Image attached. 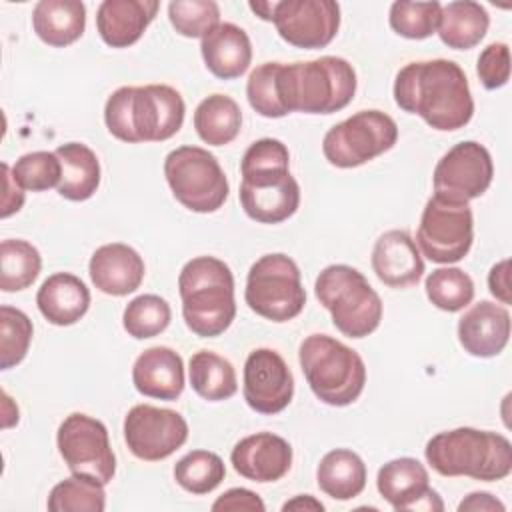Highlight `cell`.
<instances>
[{
	"mask_svg": "<svg viewBox=\"0 0 512 512\" xmlns=\"http://www.w3.org/2000/svg\"><path fill=\"white\" fill-rule=\"evenodd\" d=\"M424 290L428 300L444 312H460L474 300L472 278L456 266L432 270L426 276Z\"/></svg>",
	"mask_w": 512,
	"mask_h": 512,
	"instance_id": "cell-36",
	"label": "cell"
},
{
	"mask_svg": "<svg viewBox=\"0 0 512 512\" xmlns=\"http://www.w3.org/2000/svg\"><path fill=\"white\" fill-rule=\"evenodd\" d=\"M292 446L278 434L256 432L240 442L230 452L234 470L252 482H276L292 468Z\"/></svg>",
	"mask_w": 512,
	"mask_h": 512,
	"instance_id": "cell-19",
	"label": "cell"
},
{
	"mask_svg": "<svg viewBox=\"0 0 512 512\" xmlns=\"http://www.w3.org/2000/svg\"><path fill=\"white\" fill-rule=\"evenodd\" d=\"M282 510L284 512H288V510H298V512H322L324 510V504L320 502V500H316L314 496H310V494H298V496H294L292 500H288V502H284L282 504Z\"/></svg>",
	"mask_w": 512,
	"mask_h": 512,
	"instance_id": "cell-48",
	"label": "cell"
},
{
	"mask_svg": "<svg viewBox=\"0 0 512 512\" xmlns=\"http://www.w3.org/2000/svg\"><path fill=\"white\" fill-rule=\"evenodd\" d=\"M32 28L48 46H70L84 34L86 6L80 0H40L32 10Z\"/></svg>",
	"mask_w": 512,
	"mask_h": 512,
	"instance_id": "cell-27",
	"label": "cell"
},
{
	"mask_svg": "<svg viewBox=\"0 0 512 512\" xmlns=\"http://www.w3.org/2000/svg\"><path fill=\"white\" fill-rule=\"evenodd\" d=\"M188 378L192 390L208 402L228 400L238 390V378L232 362L212 350H198L190 356Z\"/></svg>",
	"mask_w": 512,
	"mask_h": 512,
	"instance_id": "cell-32",
	"label": "cell"
},
{
	"mask_svg": "<svg viewBox=\"0 0 512 512\" xmlns=\"http://www.w3.org/2000/svg\"><path fill=\"white\" fill-rule=\"evenodd\" d=\"M426 462L440 476H468L482 482L504 480L512 472V444L490 430L460 426L426 442Z\"/></svg>",
	"mask_w": 512,
	"mask_h": 512,
	"instance_id": "cell-5",
	"label": "cell"
},
{
	"mask_svg": "<svg viewBox=\"0 0 512 512\" xmlns=\"http://www.w3.org/2000/svg\"><path fill=\"white\" fill-rule=\"evenodd\" d=\"M242 394L258 414H278L288 408L294 396V376L286 360L272 348L252 350L244 362Z\"/></svg>",
	"mask_w": 512,
	"mask_h": 512,
	"instance_id": "cell-17",
	"label": "cell"
},
{
	"mask_svg": "<svg viewBox=\"0 0 512 512\" xmlns=\"http://www.w3.org/2000/svg\"><path fill=\"white\" fill-rule=\"evenodd\" d=\"M494 164L486 146L476 140L454 144L436 164L432 174L434 194L452 202L480 198L492 184Z\"/></svg>",
	"mask_w": 512,
	"mask_h": 512,
	"instance_id": "cell-13",
	"label": "cell"
},
{
	"mask_svg": "<svg viewBox=\"0 0 512 512\" xmlns=\"http://www.w3.org/2000/svg\"><path fill=\"white\" fill-rule=\"evenodd\" d=\"M54 152L62 164V178L56 188L58 194L70 202L92 198L100 186V162L96 152L82 142H66Z\"/></svg>",
	"mask_w": 512,
	"mask_h": 512,
	"instance_id": "cell-28",
	"label": "cell"
},
{
	"mask_svg": "<svg viewBox=\"0 0 512 512\" xmlns=\"http://www.w3.org/2000/svg\"><path fill=\"white\" fill-rule=\"evenodd\" d=\"M2 180H4V192H2V210L0 216L8 218L16 214L24 204V190L18 186V182L12 176V168L2 162Z\"/></svg>",
	"mask_w": 512,
	"mask_h": 512,
	"instance_id": "cell-46",
	"label": "cell"
},
{
	"mask_svg": "<svg viewBox=\"0 0 512 512\" xmlns=\"http://www.w3.org/2000/svg\"><path fill=\"white\" fill-rule=\"evenodd\" d=\"M356 70L340 56H320L276 68V92L286 114H332L356 94Z\"/></svg>",
	"mask_w": 512,
	"mask_h": 512,
	"instance_id": "cell-3",
	"label": "cell"
},
{
	"mask_svg": "<svg viewBox=\"0 0 512 512\" xmlns=\"http://www.w3.org/2000/svg\"><path fill=\"white\" fill-rule=\"evenodd\" d=\"M240 206L248 218L260 224H280L300 206V186L290 168L240 172Z\"/></svg>",
	"mask_w": 512,
	"mask_h": 512,
	"instance_id": "cell-16",
	"label": "cell"
},
{
	"mask_svg": "<svg viewBox=\"0 0 512 512\" xmlns=\"http://www.w3.org/2000/svg\"><path fill=\"white\" fill-rule=\"evenodd\" d=\"M42 270V256L36 246L20 238L0 242V290L20 292L32 286Z\"/></svg>",
	"mask_w": 512,
	"mask_h": 512,
	"instance_id": "cell-33",
	"label": "cell"
},
{
	"mask_svg": "<svg viewBox=\"0 0 512 512\" xmlns=\"http://www.w3.org/2000/svg\"><path fill=\"white\" fill-rule=\"evenodd\" d=\"M164 176L174 198L190 212L210 214L224 206L230 184L212 152L180 146L166 154Z\"/></svg>",
	"mask_w": 512,
	"mask_h": 512,
	"instance_id": "cell-8",
	"label": "cell"
},
{
	"mask_svg": "<svg viewBox=\"0 0 512 512\" xmlns=\"http://www.w3.org/2000/svg\"><path fill=\"white\" fill-rule=\"evenodd\" d=\"M172 320L170 304L158 294H140L132 298L122 314V326L128 336L146 340L162 334Z\"/></svg>",
	"mask_w": 512,
	"mask_h": 512,
	"instance_id": "cell-37",
	"label": "cell"
},
{
	"mask_svg": "<svg viewBox=\"0 0 512 512\" xmlns=\"http://www.w3.org/2000/svg\"><path fill=\"white\" fill-rule=\"evenodd\" d=\"M124 442L144 462H158L172 456L188 440V422L170 408L136 404L124 416Z\"/></svg>",
	"mask_w": 512,
	"mask_h": 512,
	"instance_id": "cell-14",
	"label": "cell"
},
{
	"mask_svg": "<svg viewBox=\"0 0 512 512\" xmlns=\"http://www.w3.org/2000/svg\"><path fill=\"white\" fill-rule=\"evenodd\" d=\"M270 22L294 48L328 46L340 28V6L334 0H272Z\"/></svg>",
	"mask_w": 512,
	"mask_h": 512,
	"instance_id": "cell-15",
	"label": "cell"
},
{
	"mask_svg": "<svg viewBox=\"0 0 512 512\" xmlns=\"http://www.w3.org/2000/svg\"><path fill=\"white\" fill-rule=\"evenodd\" d=\"M504 512L506 506L490 492H470L460 504L458 512Z\"/></svg>",
	"mask_w": 512,
	"mask_h": 512,
	"instance_id": "cell-47",
	"label": "cell"
},
{
	"mask_svg": "<svg viewBox=\"0 0 512 512\" xmlns=\"http://www.w3.org/2000/svg\"><path fill=\"white\" fill-rule=\"evenodd\" d=\"M298 362L318 400L328 406L356 402L366 384L362 356L328 334H310L300 342Z\"/></svg>",
	"mask_w": 512,
	"mask_h": 512,
	"instance_id": "cell-6",
	"label": "cell"
},
{
	"mask_svg": "<svg viewBox=\"0 0 512 512\" xmlns=\"http://www.w3.org/2000/svg\"><path fill=\"white\" fill-rule=\"evenodd\" d=\"M476 74L486 90H498L510 80V48L506 42L488 44L476 64Z\"/></svg>",
	"mask_w": 512,
	"mask_h": 512,
	"instance_id": "cell-43",
	"label": "cell"
},
{
	"mask_svg": "<svg viewBox=\"0 0 512 512\" xmlns=\"http://www.w3.org/2000/svg\"><path fill=\"white\" fill-rule=\"evenodd\" d=\"M194 128L208 146L230 144L240 134L242 110L234 98L210 94L194 110Z\"/></svg>",
	"mask_w": 512,
	"mask_h": 512,
	"instance_id": "cell-31",
	"label": "cell"
},
{
	"mask_svg": "<svg viewBox=\"0 0 512 512\" xmlns=\"http://www.w3.org/2000/svg\"><path fill=\"white\" fill-rule=\"evenodd\" d=\"M510 340V312L492 300L472 304L458 320V342L474 358L498 356Z\"/></svg>",
	"mask_w": 512,
	"mask_h": 512,
	"instance_id": "cell-20",
	"label": "cell"
},
{
	"mask_svg": "<svg viewBox=\"0 0 512 512\" xmlns=\"http://www.w3.org/2000/svg\"><path fill=\"white\" fill-rule=\"evenodd\" d=\"M376 488L380 496L394 510H426L442 512L444 502L438 492L430 488L426 466L410 456L394 458L380 466L376 474Z\"/></svg>",
	"mask_w": 512,
	"mask_h": 512,
	"instance_id": "cell-18",
	"label": "cell"
},
{
	"mask_svg": "<svg viewBox=\"0 0 512 512\" xmlns=\"http://www.w3.org/2000/svg\"><path fill=\"white\" fill-rule=\"evenodd\" d=\"M32 334L34 326L26 312L8 304L0 306V370H10L26 358Z\"/></svg>",
	"mask_w": 512,
	"mask_h": 512,
	"instance_id": "cell-38",
	"label": "cell"
},
{
	"mask_svg": "<svg viewBox=\"0 0 512 512\" xmlns=\"http://www.w3.org/2000/svg\"><path fill=\"white\" fill-rule=\"evenodd\" d=\"M134 388L148 398L178 400L184 392V360L170 346L146 348L132 366Z\"/></svg>",
	"mask_w": 512,
	"mask_h": 512,
	"instance_id": "cell-23",
	"label": "cell"
},
{
	"mask_svg": "<svg viewBox=\"0 0 512 512\" xmlns=\"http://www.w3.org/2000/svg\"><path fill=\"white\" fill-rule=\"evenodd\" d=\"M168 20L180 36L202 40L220 24V6L214 0H172Z\"/></svg>",
	"mask_w": 512,
	"mask_h": 512,
	"instance_id": "cell-41",
	"label": "cell"
},
{
	"mask_svg": "<svg viewBox=\"0 0 512 512\" xmlns=\"http://www.w3.org/2000/svg\"><path fill=\"white\" fill-rule=\"evenodd\" d=\"M474 216L468 202H452L432 194L422 210L416 246L430 262H460L472 248Z\"/></svg>",
	"mask_w": 512,
	"mask_h": 512,
	"instance_id": "cell-11",
	"label": "cell"
},
{
	"mask_svg": "<svg viewBox=\"0 0 512 512\" xmlns=\"http://www.w3.org/2000/svg\"><path fill=\"white\" fill-rule=\"evenodd\" d=\"M490 16L486 8L474 0H456L442 4L436 34L454 50H470L486 36Z\"/></svg>",
	"mask_w": 512,
	"mask_h": 512,
	"instance_id": "cell-29",
	"label": "cell"
},
{
	"mask_svg": "<svg viewBox=\"0 0 512 512\" xmlns=\"http://www.w3.org/2000/svg\"><path fill=\"white\" fill-rule=\"evenodd\" d=\"M214 512H226V510H246V512H264L266 506L262 498L248 490V488H230L222 496H218L212 504Z\"/></svg>",
	"mask_w": 512,
	"mask_h": 512,
	"instance_id": "cell-44",
	"label": "cell"
},
{
	"mask_svg": "<svg viewBox=\"0 0 512 512\" xmlns=\"http://www.w3.org/2000/svg\"><path fill=\"white\" fill-rule=\"evenodd\" d=\"M46 506L50 512H102L106 490L98 480L72 474L50 490Z\"/></svg>",
	"mask_w": 512,
	"mask_h": 512,
	"instance_id": "cell-35",
	"label": "cell"
},
{
	"mask_svg": "<svg viewBox=\"0 0 512 512\" xmlns=\"http://www.w3.org/2000/svg\"><path fill=\"white\" fill-rule=\"evenodd\" d=\"M488 288L490 294L504 306L512 304V288H510V260L504 258L496 262L488 272Z\"/></svg>",
	"mask_w": 512,
	"mask_h": 512,
	"instance_id": "cell-45",
	"label": "cell"
},
{
	"mask_svg": "<svg viewBox=\"0 0 512 512\" xmlns=\"http://www.w3.org/2000/svg\"><path fill=\"white\" fill-rule=\"evenodd\" d=\"M184 100L168 84L120 86L104 104L108 132L128 144L164 142L184 124Z\"/></svg>",
	"mask_w": 512,
	"mask_h": 512,
	"instance_id": "cell-2",
	"label": "cell"
},
{
	"mask_svg": "<svg viewBox=\"0 0 512 512\" xmlns=\"http://www.w3.org/2000/svg\"><path fill=\"white\" fill-rule=\"evenodd\" d=\"M316 482L326 496L342 502L352 500L366 488V464L348 448L330 450L316 468Z\"/></svg>",
	"mask_w": 512,
	"mask_h": 512,
	"instance_id": "cell-30",
	"label": "cell"
},
{
	"mask_svg": "<svg viewBox=\"0 0 512 512\" xmlns=\"http://www.w3.org/2000/svg\"><path fill=\"white\" fill-rule=\"evenodd\" d=\"M372 270L388 288H408L420 282L424 260L406 230H388L372 248Z\"/></svg>",
	"mask_w": 512,
	"mask_h": 512,
	"instance_id": "cell-22",
	"label": "cell"
},
{
	"mask_svg": "<svg viewBox=\"0 0 512 512\" xmlns=\"http://www.w3.org/2000/svg\"><path fill=\"white\" fill-rule=\"evenodd\" d=\"M244 300L252 312L270 322H288L306 306L298 264L282 254H264L248 270Z\"/></svg>",
	"mask_w": 512,
	"mask_h": 512,
	"instance_id": "cell-9",
	"label": "cell"
},
{
	"mask_svg": "<svg viewBox=\"0 0 512 512\" xmlns=\"http://www.w3.org/2000/svg\"><path fill=\"white\" fill-rule=\"evenodd\" d=\"M36 306L50 324L72 326L88 312L90 290L76 274L56 272L38 288Z\"/></svg>",
	"mask_w": 512,
	"mask_h": 512,
	"instance_id": "cell-26",
	"label": "cell"
},
{
	"mask_svg": "<svg viewBox=\"0 0 512 512\" xmlns=\"http://www.w3.org/2000/svg\"><path fill=\"white\" fill-rule=\"evenodd\" d=\"M204 66L220 80L242 76L252 62V44L244 28L220 22L200 42Z\"/></svg>",
	"mask_w": 512,
	"mask_h": 512,
	"instance_id": "cell-25",
	"label": "cell"
},
{
	"mask_svg": "<svg viewBox=\"0 0 512 512\" xmlns=\"http://www.w3.org/2000/svg\"><path fill=\"white\" fill-rule=\"evenodd\" d=\"M276 68L278 62H264L256 66L246 82V98L252 110L264 118H282L286 110L280 104L276 92Z\"/></svg>",
	"mask_w": 512,
	"mask_h": 512,
	"instance_id": "cell-42",
	"label": "cell"
},
{
	"mask_svg": "<svg viewBox=\"0 0 512 512\" xmlns=\"http://www.w3.org/2000/svg\"><path fill=\"white\" fill-rule=\"evenodd\" d=\"M398 140V126L382 110H360L334 124L322 138V154L336 168H356L388 152Z\"/></svg>",
	"mask_w": 512,
	"mask_h": 512,
	"instance_id": "cell-10",
	"label": "cell"
},
{
	"mask_svg": "<svg viewBox=\"0 0 512 512\" xmlns=\"http://www.w3.org/2000/svg\"><path fill=\"white\" fill-rule=\"evenodd\" d=\"M392 92L400 110L420 116L440 132L464 128L474 114L466 72L454 60L434 58L406 64L398 70Z\"/></svg>",
	"mask_w": 512,
	"mask_h": 512,
	"instance_id": "cell-1",
	"label": "cell"
},
{
	"mask_svg": "<svg viewBox=\"0 0 512 512\" xmlns=\"http://www.w3.org/2000/svg\"><path fill=\"white\" fill-rule=\"evenodd\" d=\"M224 476V460L210 450H192L174 464L176 484L196 496L216 490L222 484Z\"/></svg>",
	"mask_w": 512,
	"mask_h": 512,
	"instance_id": "cell-34",
	"label": "cell"
},
{
	"mask_svg": "<svg viewBox=\"0 0 512 512\" xmlns=\"http://www.w3.org/2000/svg\"><path fill=\"white\" fill-rule=\"evenodd\" d=\"M440 2H408L398 0L390 6V28L408 40H424L436 34L440 20Z\"/></svg>",
	"mask_w": 512,
	"mask_h": 512,
	"instance_id": "cell-39",
	"label": "cell"
},
{
	"mask_svg": "<svg viewBox=\"0 0 512 512\" xmlns=\"http://www.w3.org/2000/svg\"><path fill=\"white\" fill-rule=\"evenodd\" d=\"M58 452L76 476H86L102 482H112L116 474V456L110 446L104 422L82 412L68 414L56 432Z\"/></svg>",
	"mask_w": 512,
	"mask_h": 512,
	"instance_id": "cell-12",
	"label": "cell"
},
{
	"mask_svg": "<svg viewBox=\"0 0 512 512\" xmlns=\"http://www.w3.org/2000/svg\"><path fill=\"white\" fill-rule=\"evenodd\" d=\"M160 4L156 0H104L96 12V30L110 48H128L136 44Z\"/></svg>",
	"mask_w": 512,
	"mask_h": 512,
	"instance_id": "cell-24",
	"label": "cell"
},
{
	"mask_svg": "<svg viewBox=\"0 0 512 512\" xmlns=\"http://www.w3.org/2000/svg\"><path fill=\"white\" fill-rule=\"evenodd\" d=\"M318 302L330 312L332 324L348 338L370 336L382 320V300L366 276L348 264L326 266L314 282Z\"/></svg>",
	"mask_w": 512,
	"mask_h": 512,
	"instance_id": "cell-7",
	"label": "cell"
},
{
	"mask_svg": "<svg viewBox=\"0 0 512 512\" xmlns=\"http://www.w3.org/2000/svg\"><path fill=\"white\" fill-rule=\"evenodd\" d=\"M182 318L188 330L200 338L226 332L236 318L234 276L230 266L214 256L188 260L178 274Z\"/></svg>",
	"mask_w": 512,
	"mask_h": 512,
	"instance_id": "cell-4",
	"label": "cell"
},
{
	"mask_svg": "<svg viewBox=\"0 0 512 512\" xmlns=\"http://www.w3.org/2000/svg\"><path fill=\"white\" fill-rule=\"evenodd\" d=\"M12 176L22 190L44 192L50 188H58L62 178V164L56 152L36 150L22 154L14 162Z\"/></svg>",
	"mask_w": 512,
	"mask_h": 512,
	"instance_id": "cell-40",
	"label": "cell"
},
{
	"mask_svg": "<svg viewBox=\"0 0 512 512\" xmlns=\"http://www.w3.org/2000/svg\"><path fill=\"white\" fill-rule=\"evenodd\" d=\"M142 256L124 242H110L94 250L88 262L92 284L108 296H126L140 288L144 280Z\"/></svg>",
	"mask_w": 512,
	"mask_h": 512,
	"instance_id": "cell-21",
	"label": "cell"
}]
</instances>
